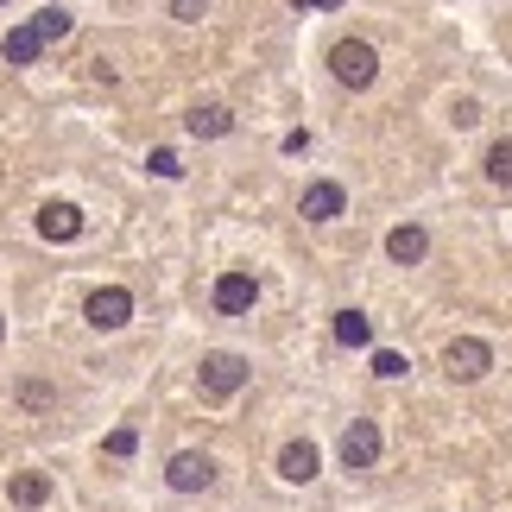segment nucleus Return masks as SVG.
Listing matches in <instances>:
<instances>
[{
  "instance_id": "7ed1b4c3",
  "label": "nucleus",
  "mask_w": 512,
  "mask_h": 512,
  "mask_svg": "<svg viewBox=\"0 0 512 512\" xmlns=\"http://www.w3.org/2000/svg\"><path fill=\"white\" fill-rule=\"evenodd\" d=\"M165 481L177 487V494H209L215 487V456H203V449H177V456L165 462Z\"/></svg>"
},
{
  "instance_id": "1a4fd4ad",
  "label": "nucleus",
  "mask_w": 512,
  "mask_h": 512,
  "mask_svg": "<svg viewBox=\"0 0 512 512\" xmlns=\"http://www.w3.org/2000/svg\"><path fill=\"white\" fill-rule=\"evenodd\" d=\"M7 500H13L19 512H38V506L51 500V475H45V468H19V475L7 481Z\"/></svg>"
},
{
  "instance_id": "9d476101",
  "label": "nucleus",
  "mask_w": 512,
  "mask_h": 512,
  "mask_svg": "<svg viewBox=\"0 0 512 512\" xmlns=\"http://www.w3.org/2000/svg\"><path fill=\"white\" fill-rule=\"evenodd\" d=\"M38 234H45V241H76V234H83V209L76 203H45L38 209Z\"/></svg>"
},
{
  "instance_id": "f3484780",
  "label": "nucleus",
  "mask_w": 512,
  "mask_h": 512,
  "mask_svg": "<svg viewBox=\"0 0 512 512\" xmlns=\"http://www.w3.org/2000/svg\"><path fill=\"white\" fill-rule=\"evenodd\" d=\"M487 177L512 190V140H494V146H487Z\"/></svg>"
},
{
  "instance_id": "f8f14e48",
  "label": "nucleus",
  "mask_w": 512,
  "mask_h": 512,
  "mask_svg": "<svg viewBox=\"0 0 512 512\" xmlns=\"http://www.w3.org/2000/svg\"><path fill=\"white\" fill-rule=\"evenodd\" d=\"M317 468H323L317 443H285V449H279V475H285V481H317Z\"/></svg>"
},
{
  "instance_id": "4468645a",
  "label": "nucleus",
  "mask_w": 512,
  "mask_h": 512,
  "mask_svg": "<svg viewBox=\"0 0 512 512\" xmlns=\"http://www.w3.org/2000/svg\"><path fill=\"white\" fill-rule=\"evenodd\" d=\"M26 26L38 32V45H57V38H70V26H76V13H70V7H45V13H32Z\"/></svg>"
},
{
  "instance_id": "39448f33",
  "label": "nucleus",
  "mask_w": 512,
  "mask_h": 512,
  "mask_svg": "<svg viewBox=\"0 0 512 512\" xmlns=\"http://www.w3.org/2000/svg\"><path fill=\"white\" fill-rule=\"evenodd\" d=\"M83 317H89V329H127V323H133V291H127V285H102V291H89Z\"/></svg>"
},
{
  "instance_id": "2eb2a0df",
  "label": "nucleus",
  "mask_w": 512,
  "mask_h": 512,
  "mask_svg": "<svg viewBox=\"0 0 512 512\" xmlns=\"http://www.w3.org/2000/svg\"><path fill=\"white\" fill-rule=\"evenodd\" d=\"M38 51H45V45H38L32 26H13L7 38H0V57H7V64H38Z\"/></svg>"
},
{
  "instance_id": "dca6fc26",
  "label": "nucleus",
  "mask_w": 512,
  "mask_h": 512,
  "mask_svg": "<svg viewBox=\"0 0 512 512\" xmlns=\"http://www.w3.org/2000/svg\"><path fill=\"white\" fill-rule=\"evenodd\" d=\"M336 342H342V348H367V342H373L367 310H336Z\"/></svg>"
},
{
  "instance_id": "a211bd4d",
  "label": "nucleus",
  "mask_w": 512,
  "mask_h": 512,
  "mask_svg": "<svg viewBox=\"0 0 512 512\" xmlns=\"http://www.w3.org/2000/svg\"><path fill=\"white\" fill-rule=\"evenodd\" d=\"M51 399H57L51 380H19V405H26V411H45Z\"/></svg>"
},
{
  "instance_id": "423d86ee",
  "label": "nucleus",
  "mask_w": 512,
  "mask_h": 512,
  "mask_svg": "<svg viewBox=\"0 0 512 512\" xmlns=\"http://www.w3.org/2000/svg\"><path fill=\"white\" fill-rule=\"evenodd\" d=\"M380 462V424L373 418H354L342 430V468H373Z\"/></svg>"
},
{
  "instance_id": "6ab92c4d",
  "label": "nucleus",
  "mask_w": 512,
  "mask_h": 512,
  "mask_svg": "<svg viewBox=\"0 0 512 512\" xmlns=\"http://www.w3.org/2000/svg\"><path fill=\"white\" fill-rule=\"evenodd\" d=\"M146 171H152V177H184V159H177L171 146H159V152L146 159Z\"/></svg>"
},
{
  "instance_id": "aec40b11",
  "label": "nucleus",
  "mask_w": 512,
  "mask_h": 512,
  "mask_svg": "<svg viewBox=\"0 0 512 512\" xmlns=\"http://www.w3.org/2000/svg\"><path fill=\"white\" fill-rule=\"evenodd\" d=\"M405 367H411V361H405V354H392V348H380V354H373V373H380V380H399Z\"/></svg>"
},
{
  "instance_id": "ddd939ff",
  "label": "nucleus",
  "mask_w": 512,
  "mask_h": 512,
  "mask_svg": "<svg viewBox=\"0 0 512 512\" xmlns=\"http://www.w3.org/2000/svg\"><path fill=\"white\" fill-rule=\"evenodd\" d=\"M196 140H222V133H234V114L222 102H203V108H190V121H184Z\"/></svg>"
},
{
  "instance_id": "b1692460",
  "label": "nucleus",
  "mask_w": 512,
  "mask_h": 512,
  "mask_svg": "<svg viewBox=\"0 0 512 512\" xmlns=\"http://www.w3.org/2000/svg\"><path fill=\"white\" fill-rule=\"evenodd\" d=\"M291 7H298V13H317V7H323V13H336V7H348V0H291Z\"/></svg>"
},
{
  "instance_id": "f03ea898",
  "label": "nucleus",
  "mask_w": 512,
  "mask_h": 512,
  "mask_svg": "<svg viewBox=\"0 0 512 512\" xmlns=\"http://www.w3.org/2000/svg\"><path fill=\"white\" fill-rule=\"evenodd\" d=\"M196 386H203L209 405H222V399H234V392L247 386V361L234 348H215V354H203V367H196Z\"/></svg>"
},
{
  "instance_id": "20e7f679",
  "label": "nucleus",
  "mask_w": 512,
  "mask_h": 512,
  "mask_svg": "<svg viewBox=\"0 0 512 512\" xmlns=\"http://www.w3.org/2000/svg\"><path fill=\"white\" fill-rule=\"evenodd\" d=\"M487 367H494V348H487L481 336H456V342L443 348V373H449V380H462V386L481 380Z\"/></svg>"
},
{
  "instance_id": "4be33fe9",
  "label": "nucleus",
  "mask_w": 512,
  "mask_h": 512,
  "mask_svg": "<svg viewBox=\"0 0 512 512\" xmlns=\"http://www.w3.org/2000/svg\"><path fill=\"white\" fill-rule=\"evenodd\" d=\"M102 449H108V456H133V449H140V437H133V430L121 424V430H108V443H102Z\"/></svg>"
},
{
  "instance_id": "a878e982",
  "label": "nucleus",
  "mask_w": 512,
  "mask_h": 512,
  "mask_svg": "<svg viewBox=\"0 0 512 512\" xmlns=\"http://www.w3.org/2000/svg\"><path fill=\"white\" fill-rule=\"evenodd\" d=\"M0 7H7V0H0Z\"/></svg>"
},
{
  "instance_id": "9b49d317",
  "label": "nucleus",
  "mask_w": 512,
  "mask_h": 512,
  "mask_svg": "<svg viewBox=\"0 0 512 512\" xmlns=\"http://www.w3.org/2000/svg\"><path fill=\"white\" fill-rule=\"evenodd\" d=\"M386 253H392V260H399V266H418L424 253H430V234H424L418 222H399V228L386 234Z\"/></svg>"
},
{
  "instance_id": "393cba45",
  "label": "nucleus",
  "mask_w": 512,
  "mask_h": 512,
  "mask_svg": "<svg viewBox=\"0 0 512 512\" xmlns=\"http://www.w3.org/2000/svg\"><path fill=\"white\" fill-rule=\"evenodd\" d=\"M0 342H7V317H0Z\"/></svg>"
},
{
  "instance_id": "6e6552de",
  "label": "nucleus",
  "mask_w": 512,
  "mask_h": 512,
  "mask_svg": "<svg viewBox=\"0 0 512 512\" xmlns=\"http://www.w3.org/2000/svg\"><path fill=\"white\" fill-rule=\"evenodd\" d=\"M298 209H304V222H336V215L348 209V190L323 177V184H310V190H304V203H298Z\"/></svg>"
},
{
  "instance_id": "5701e85b",
  "label": "nucleus",
  "mask_w": 512,
  "mask_h": 512,
  "mask_svg": "<svg viewBox=\"0 0 512 512\" xmlns=\"http://www.w3.org/2000/svg\"><path fill=\"white\" fill-rule=\"evenodd\" d=\"M449 121H456V127H475L481 121V102H475V95H462V102L449 108Z\"/></svg>"
},
{
  "instance_id": "f257e3e1",
  "label": "nucleus",
  "mask_w": 512,
  "mask_h": 512,
  "mask_svg": "<svg viewBox=\"0 0 512 512\" xmlns=\"http://www.w3.org/2000/svg\"><path fill=\"white\" fill-rule=\"evenodd\" d=\"M329 76H336L342 89H367L373 76H380V51H373L367 38H336V45H329Z\"/></svg>"
},
{
  "instance_id": "0eeeda50",
  "label": "nucleus",
  "mask_w": 512,
  "mask_h": 512,
  "mask_svg": "<svg viewBox=\"0 0 512 512\" xmlns=\"http://www.w3.org/2000/svg\"><path fill=\"white\" fill-rule=\"evenodd\" d=\"M253 298H260L253 272H222V279H215V310H222V317H241V310H253Z\"/></svg>"
},
{
  "instance_id": "412c9836",
  "label": "nucleus",
  "mask_w": 512,
  "mask_h": 512,
  "mask_svg": "<svg viewBox=\"0 0 512 512\" xmlns=\"http://www.w3.org/2000/svg\"><path fill=\"white\" fill-rule=\"evenodd\" d=\"M215 7V0H171V19H184V26H196V19H203Z\"/></svg>"
}]
</instances>
